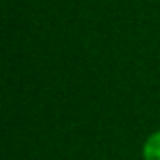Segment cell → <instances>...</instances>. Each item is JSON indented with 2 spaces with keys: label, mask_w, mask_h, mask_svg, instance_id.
<instances>
[{
  "label": "cell",
  "mask_w": 160,
  "mask_h": 160,
  "mask_svg": "<svg viewBox=\"0 0 160 160\" xmlns=\"http://www.w3.org/2000/svg\"><path fill=\"white\" fill-rule=\"evenodd\" d=\"M143 154H145V160H160V132L152 134L145 141Z\"/></svg>",
  "instance_id": "6da1fadb"
}]
</instances>
